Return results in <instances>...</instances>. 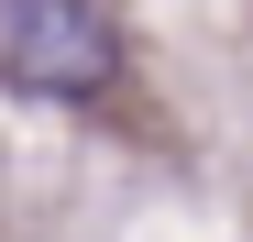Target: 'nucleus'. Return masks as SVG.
I'll list each match as a JSON object with an SVG mask.
<instances>
[{"instance_id":"1","label":"nucleus","mask_w":253,"mask_h":242,"mask_svg":"<svg viewBox=\"0 0 253 242\" xmlns=\"http://www.w3.org/2000/svg\"><path fill=\"white\" fill-rule=\"evenodd\" d=\"M0 44H11L22 88H55V99L110 88V66H121V33H110L99 0H11L0 11Z\"/></svg>"}]
</instances>
